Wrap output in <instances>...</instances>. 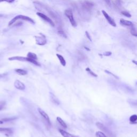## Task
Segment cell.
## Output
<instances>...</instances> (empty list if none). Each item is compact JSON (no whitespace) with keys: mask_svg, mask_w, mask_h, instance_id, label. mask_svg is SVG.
Instances as JSON below:
<instances>
[{"mask_svg":"<svg viewBox=\"0 0 137 137\" xmlns=\"http://www.w3.org/2000/svg\"><path fill=\"white\" fill-rule=\"evenodd\" d=\"M19 19H21L22 20H24V21L29 22V23H31L32 24L35 23L34 20L32 19V18L29 17L24 16V15H18V16H16L15 17L13 18V19L11 20L10 22H9V26L12 25L13 24L15 23L16 22H17L18 20H19Z\"/></svg>","mask_w":137,"mask_h":137,"instance_id":"obj_1","label":"cell"},{"mask_svg":"<svg viewBox=\"0 0 137 137\" xmlns=\"http://www.w3.org/2000/svg\"><path fill=\"white\" fill-rule=\"evenodd\" d=\"M65 14L67 17V18L69 20L70 23L71 24V25L73 26V27H76L77 26V23L76 22L75 19H74L73 16V13L71 10L70 9H66L65 11Z\"/></svg>","mask_w":137,"mask_h":137,"instance_id":"obj_2","label":"cell"},{"mask_svg":"<svg viewBox=\"0 0 137 137\" xmlns=\"http://www.w3.org/2000/svg\"><path fill=\"white\" fill-rule=\"evenodd\" d=\"M37 15L38 16H39L41 18H42V19H43L44 21H46V22H47L49 24V25H50L51 26H55V24L54 23V22L52 20H51L50 18L48 17H47L45 14H42V13H41V12H38L36 13Z\"/></svg>","mask_w":137,"mask_h":137,"instance_id":"obj_3","label":"cell"},{"mask_svg":"<svg viewBox=\"0 0 137 137\" xmlns=\"http://www.w3.org/2000/svg\"><path fill=\"white\" fill-rule=\"evenodd\" d=\"M96 125H97V126L99 128L100 130L102 131V132L103 133H106L107 135H108L109 136H112V133L109 130L107 129V127L105 126L103 124H102L100 122H97L96 124Z\"/></svg>","mask_w":137,"mask_h":137,"instance_id":"obj_4","label":"cell"},{"mask_svg":"<svg viewBox=\"0 0 137 137\" xmlns=\"http://www.w3.org/2000/svg\"><path fill=\"white\" fill-rule=\"evenodd\" d=\"M102 14H103V16H105V17L106 20L108 21V23L110 24L112 26L114 27H116V24L115 21L114 20V19H112V18L110 17V16H109V14H107V13L105 11V10H102Z\"/></svg>","mask_w":137,"mask_h":137,"instance_id":"obj_5","label":"cell"},{"mask_svg":"<svg viewBox=\"0 0 137 137\" xmlns=\"http://www.w3.org/2000/svg\"><path fill=\"white\" fill-rule=\"evenodd\" d=\"M14 86L16 88L20 90H23L25 89V85L24 84L19 80H16L14 81Z\"/></svg>","mask_w":137,"mask_h":137,"instance_id":"obj_6","label":"cell"},{"mask_svg":"<svg viewBox=\"0 0 137 137\" xmlns=\"http://www.w3.org/2000/svg\"><path fill=\"white\" fill-rule=\"evenodd\" d=\"M9 60L10 61H18L21 62H28L29 58L28 57H25L22 56H14L9 58Z\"/></svg>","mask_w":137,"mask_h":137,"instance_id":"obj_7","label":"cell"},{"mask_svg":"<svg viewBox=\"0 0 137 137\" xmlns=\"http://www.w3.org/2000/svg\"><path fill=\"white\" fill-rule=\"evenodd\" d=\"M38 112H39V114L42 116V117L44 118V119L48 123L50 124V118L48 115L46 114L45 112L41 109V108H38Z\"/></svg>","mask_w":137,"mask_h":137,"instance_id":"obj_8","label":"cell"},{"mask_svg":"<svg viewBox=\"0 0 137 137\" xmlns=\"http://www.w3.org/2000/svg\"><path fill=\"white\" fill-rule=\"evenodd\" d=\"M36 43L39 45H44L46 43V39L45 37L43 36V38L41 36H37L36 38Z\"/></svg>","mask_w":137,"mask_h":137,"instance_id":"obj_9","label":"cell"},{"mask_svg":"<svg viewBox=\"0 0 137 137\" xmlns=\"http://www.w3.org/2000/svg\"><path fill=\"white\" fill-rule=\"evenodd\" d=\"M59 132L61 134V135L63 137H79L78 136H75V135L72 134L71 133H68L66 131L60 129L59 130Z\"/></svg>","mask_w":137,"mask_h":137,"instance_id":"obj_10","label":"cell"},{"mask_svg":"<svg viewBox=\"0 0 137 137\" xmlns=\"http://www.w3.org/2000/svg\"><path fill=\"white\" fill-rule=\"evenodd\" d=\"M50 98L51 101H52L54 104L56 105H60V101H59V100L57 99V97L56 96L52 93H50Z\"/></svg>","mask_w":137,"mask_h":137,"instance_id":"obj_11","label":"cell"},{"mask_svg":"<svg viewBox=\"0 0 137 137\" xmlns=\"http://www.w3.org/2000/svg\"><path fill=\"white\" fill-rule=\"evenodd\" d=\"M120 22H121V24L123 25L127 26H133V23L130 21H129V20L124 19H120Z\"/></svg>","mask_w":137,"mask_h":137,"instance_id":"obj_12","label":"cell"},{"mask_svg":"<svg viewBox=\"0 0 137 137\" xmlns=\"http://www.w3.org/2000/svg\"><path fill=\"white\" fill-rule=\"evenodd\" d=\"M56 119L57 122H58L59 124L62 126L63 127L64 129H66L67 128V125H66V124L65 123V122L63 120L62 118L60 117H57L56 118Z\"/></svg>","mask_w":137,"mask_h":137,"instance_id":"obj_13","label":"cell"},{"mask_svg":"<svg viewBox=\"0 0 137 137\" xmlns=\"http://www.w3.org/2000/svg\"><path fill=\"white\" fill-rule=\"evenodd\" d=\"M56 56L57 57V58L60 61V62L61 63V65H62L63 66H65L66 65V61L65 60V59L63 57L62 55H61L60 54H56Z\"/></svg>","mask_w":137,"mask_h":137,"instance_id":"obj_14","label":"cell"},{"mask_svg":"<svg viewBox=\"0 0 137 137\" xmlns=\"http://www.w3.org/2000/svg\"><path fill=\"white\" fill-rule=\"evenodd\" d=\"M15 72L21 76H25L27 74V72L26 70L22 69V68H17L15 70Z\"/></svg>","mask_w":137,"mask_h":137,"instance_id":"obj_15","label":"cell"},{"mask_svg":"<svg viewBox=\"0 0 137 137\" xmlns=\"http://www.w3.org/2000/svg\"><path fill=\"white\" fill-rule=\"evenodd\" d=\"M27 57H29V58L32 59V60H37V59H38V57H37V56L36 54L31 53V52H29L28 54H27Z\"/></svg>","mask_w":137,"mask_h":137,"instance_id":"obj_16","label":"cell"},{"mask_svg":"<svg viewBox=\"0 0 137 137\" xmlns=\"http://www.w3.org/2000/svg\"><path fill=\"white\" fill-rule=\"evenodd\" d=\"M137 121V115H133L130 117V122L131 124H136Z\"/></svg>","mask_w":137,"mask_h":137,"instance_id":"obj_17","label":"cell"},{"mask_svg":"<svg viewBox=\"0 0 137 137\" xmlns=\"http://www.w3.org/2000/svg\"><path fill=\"white\" fill-rule=\"evenodd\" d=\"M93 4L91 3L90 2L88 1H86L84 3V4H83V6L85 8H86V9H91L92 6H93Z\"/></svg>","mask_w":137,"mask_h":137,"instance_id":"obj_18","label":"cell"},{"mask_svg":"<svg viewBox=\"0 0 137 137\" xmlns=\"http://www.w3.org/2000/svg\"><path fill=\"white\" fill-rule=\"evenodd\" d=\"M12 130L10 128H3V127H0V132L11 133H12Z\"/></svg>","mask_w":137,"mask_h":137,"instance_id":"obj_19","label":"cell"},{"mask_svg":"<svg viewBox=\"0 0 137 137\" xmlns=\"http://www.w3.org/2000/svg\"><path fill=\"white\" fill-rule=\"evenodd\" d=\"M86 71L87 72L90 74V75H91V76H92L93 77H97V74L96 73H95L94 72H93L90 69V68H86Z\"/></svg>","mask_w":137,"mask_h":137,"instance_id":"obj_20","label":"cell"},{"mask_svg":"<svg viewBox=\"0 0 137 137\" xmlns=\"http://www.w3.org/2000/svg\"><path fill=\"white\" fill-rule=\"evenodd\" d=\"M96 136L97 137H107L104 133L101 131H97L96 132Z\"/></svg>","mask_w":137,"mask_h":137,"instance_id":"obj_21","label":"cell"},{"mask_svg":"<svg viewBox=\"0 0 137 137\" xmlns=\"http://www.w3.org/2000/svg\"><path fill=\"white\" fill-rule=\"evenodd\" d=\"M58 34L60 35V36L63 37V38H66V36L65 34V33L64 32V31L62 30V29H58Z\"/></svg>","mask_w":137,"mask_h":137,"instance_id":"obj_22","label":"cell"},{"mask_svg":"<svg viewBox=\"0 0 137 137\" xmlns=\"http://www.w3.org/2000/svg\"><path fill=\"white\" fill-rule=\"evenodd\" d=\"M105 73H107L109 74V75H110L111 76H112L114 77L115 78H116V79H119V78H118L117 76H116L115 75H114V73H112V72H111L108 71V70H105Z\"/></svg>","mask_w":137,"mask_h":137,"instance_id":"obj_23","label":"cell"},{"mask_svg":"<svg viewBox=\"0 0 137 137\" xmlns=\"http://www.w3.org/2000/svg\"><path fill=\"white\" fill-rule=\"evenodd\" d=\"M122 14H123L125 17H128V18H131V14H130L129 12H127V11H122Z\"/></svg>","mask_w":137,"mask_h":137,"instance_id":"obj_24","label":"cell"},{"mask_svg":"<svg viewBox=\"0 0 137 137\" xmlns=\"http://www.w3.org/2000/svg\"><path fill=\"white\" fill-rule=\"evenodd\" d=\"M112 53L110 51H105V53L103 54V55H104L105 56H109L110 55H112Z\"/></svg>","mask_w":137,"mask_h":137,"instance_id":"obj_25","label":"cell"},{"mask_svg":"<svg viewBox=\"0 0 137 137\" xmlns=\"http://www.w3.org/2000/svg\"><path fill=\"white\" fill-rule=\"evenodd\" d=\"M14 1L15 0H0V2H6L11 3L14 2Z\"/></svg>","mask_w":137,"mask_h":137,"instance_id":"obj_26","label":"cell"},{"mask_svg":"<svg viewBox=\"0 0 137 137\" xmlns=\"http://www.w3.org/2000/svg\"><path fill=\"white\" fill-rule=\"evenodd\" d=\"M86 36H87V38L89 40H90V41H92V39H91V37H90V34H89L88 32H86Z\"/></svg>","mask_w":137,"mask_h":137,"instance_id":"obj_27","label":"cell"},{"mask_svg":"<svg viewBox=\"0 0 137 137\" xmlns=\"http://www.w3.org/2000/svg\"><path fill=\"white\" fill-rule=\"evenodd\" d=\"M4 102H1V104H0V110H2V109H3V107L5 105V103L3 104V103H4Z\"/></svg>","mask_w":137,"mask_h":137,"instance_id":"obj_28","label":"cell"},{"mask_svg":"<svg viewBox=\"0 0 137 137\" xmlns=\"http://www.w3.org/2000/svg\"><path fill=\"white\" fill-rule=\"evenodd\" d=\"M104 1L107 3V4L108 5H110V0H104Z\"/></svg>","mask_w":137,"mask_h":137,"instance_id":"obj_29","label":"cell"},{"mask_svg":"<svg viewBox=\"0 0 137 137\" xmlns=\"http://www.w3.org/2000/svg\"><path fill=\"white\" fill-rule=\"evenodd\" d=\"M132 62L133 63L135 64L136 65H137V61H135V60H133L132 61Z\"/></svg>","mask_w":137,"mask_h":137,"instance_id":"obj_30","label":"cell"},{"mask_svg":"<svg viewBox=\"0 0 137 137\" xmlns=\"http://www.w3.org/2000/svg\"><path fill=\"white\" fill-rule=\"evenodd\" d=\"M116 2H117V3H118V4H119L120 2H121V0H116Z\"/></svg>","mask_w":137,"mask_h":137,"instance_id":"obj_31","label":"cell"},{"mask_svg":"<svg viewBox=\"0 0 137 137\" xmlns=\"http://www.w3.org/2000/svg\"><path fill=\"white\" fill-rule=\"evenodd\" d=\"M2 77V75H1V74H0V78H1Z\"/></svg>","mask_w":137,"mask_h":137,"instance_id":"obj_32","label":"cell"}]
</instances>
